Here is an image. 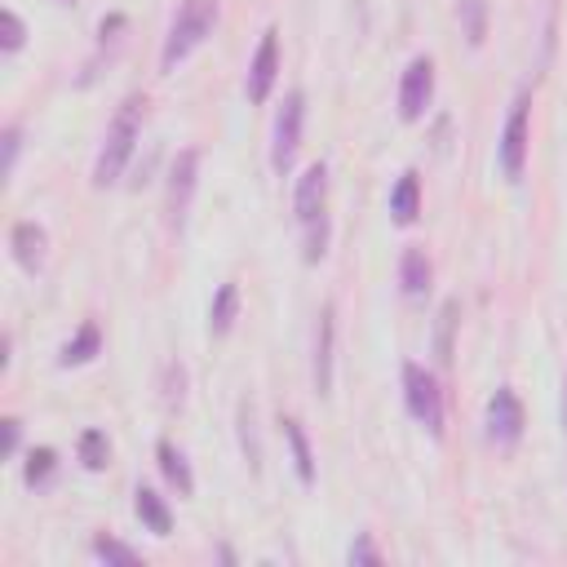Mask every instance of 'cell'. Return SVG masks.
Returning a JSON list of instances; mask_svg holds the SVG:
<instances>
[{
  "label": "cell",
  "mask_w": 567,
  "mask_h": 567,
  "mask_svg": "<svg viewBox=\"0 0 567 567\" xmlns=\"http://www.w3.org/2000/svg\"><path fill=\"white\" fill-rule=\"evenodd\" d=\"M97 354H102V328H97L93 319H84V323L75 328V337L62 341L58 363H62V368H80V363H93Z\"/></svg>",
  "instance_id": "obj_17"
},
{
  "label": "cell",
  "mask_w": 567,
  "mask_h": 567,
  "mask_svg": "<svg viewBox=\"0 0 567 567\" xmlns=\"http://www.w3.org/2000/svg\"><path fill=\"white\" fill-rule=\"evenodd\" d=\"M456 18H461L470 49H478L487 40V0H456Z\"/></svg>",
  "instance_id": "obj_22"
},
{
  "label": "cell",
  "mask_w": 567,
  "mask_h": 567,
  "mask_svg": "<svg viewBox=\"0 0 567 567\" xmlns=\"http://www.w3.org/2000/svg\"><path fill=\"white\" fill-rule=\"evenodd\" d=\"M93 558H102V563H120V567H133L142 554L133 549V545H124V540H115V536H93Z\"/></svg>",
  "instance_id": "obj_24"
},
{
  "label": "cell",
  "mask_w": 567,
  "mask_h": 567,
  "mask_svg": "<svg viewBox=\"0 0 567 567\" xmlns=\"http://www.w3.org/2000/svg\"><path fill=\"white\" fill-rule=\"evenodd\" d=\"M75 456H80V465L84 470H106L111 465V439L102 434V430H84L80 439H75Z\"/></svg>",
  "instance_id": "obj_21"
},
{
  "label": "cell",
  "mask_w": 567,
  "mask_h": 567,
  "mask_svg": "<svg viewBox=\"0 0 567 567\" xmlns=\"http://www.w3.org/2000/svg\"><path fill=\"white\" fill-rule=\"evenodd\" d=\"M456 323H461V301H456V297H447V301L439 306V319H434V359H439V363H452Z\"/></svg>",
  "instance_id": "obj_20"
},
{
  "label": "cell",
  "mask_w": 567,
  "mask_h": 567,
  "mask_svg": "<svg viewBox=\"0 0 567 567\" xmlns=\"http://www.w3.org/2000/svg\"><path fill=\"white\" fill-rule=\"evenodd\" d=\"M403 403H408V416L425 425L430 439H443V390H439V377L416 359L403 363Z\"/></svg>",
  "instance_id": "obj_4"
},
{
  "label": "cell",
  "mask_w": 567,
  "mask_h": 567,
  "mask_svg": "<svg viewBox=\"0 0 567 567\" xmlns=\"http://www.w3.org/2000/svg\"><path fill=\"white\" fill-rule=\"evenodd\" d=\"M53 474H58V452L53 447H31L27 461H22V483L27 487H44Z\"/></svg>",
  "instance_id": "obj_23"
},
{
  "label": "cell",
  "mask_w": 567,
  "mask_h": 567,
  "mask_svg": "<svg viewBox=\"0 0 567 567\" xmlns=\"http://www.w3.org/2000/svg\"><path fill=\"white\" fill-rule=\"evenodd\" d=\"M235 315H239V284L226 279V284H217V292L208 301V332L213 337H226L235 328Z\"/></svg>",
  "instance_id": "obj_19"
},
{
  "label": "cell",
  "mask_w": 567,
  "mask_h": 567,
  "mask_svg": "<svg viewBox=\"0 0 567 567\" xmlns=\"http://www.w3.org/2000/svg\"><path fill=\"white\" fill-rule=\"evenodd\" d=\"M133 514H137V523H142L151 536H168V532H173V509H168V501H164L155 487H137V492H133Z\"/></svg>",
  "instance_id": "obj_16"
},
{
  "label": "cell",
  "mask_w": 567,
  "mask_h": 567,
  "mask_svg": "<svg viewBox=\"0 0 567 567\" xmlns=\"http://www.w3.org/2000/svg\"><path fill=\"white\" fill-rule=\"evenodd\" d=\"M337 306L323 301L319 315H315V390L319 399L332 394V363H337Z\"/></svg>",
  "instance_id": "obj_11"
},
{
  "label": "cell",
  "mask_w": 567,
  "mask_h": 567,
  "mask_svg": "<svg viewBox=\"0 0 567 567\" xmlns=\"http://www.w3.org/2000/svg\"><path fill=\"white\" fill-rule=\"evenodd\" d=\"M558 421H563V434H567V372H563V399H558Z\"/></svg>",
  "instance_id": "obj_31"
},
{
  "label": "cell",
  "mask_w": 567,
  "mask_h": 567,
  "mask_svg": "<svg viewBox=\"0 0 567 567\" xmlns=\"http://www.w3.org/2000/svg\"><path fill=\"white\" fill-rule=\"evenodd\" d=\"M430 279H434V266H430L425 248L421 244H408L403 257H399V292L408 301H421L430 292Z\"/></svg>",
  "instance_id": "obj_13"
},
{
  "label": "cell",
  "mask_w": 567,
  "mask_h": 567,
  "mask_svg": "<svg viewBox=\"0 0 567 567\" xmlns=\"http://www.w3.org/2000/svg\"><path fill=\"white\" fill-rule=\"evenodd\" d=\"M66 4H71V0H66Z\"/></svg>",
  "instance_id": "obj_32"
},
{
  "label": "cell",
  "mask_w": 567,
  "mask_h": 567,
  "mask_svg": "<svg viewBox=\"0 0 567 567\" xmlns=\"http://www.w3.org/2000/svg\"><path fill=\"white\" fill-rule=\"evenodd\" d=\"M195 186H199V151L186 146L173 155L168 164V221L182 230L186 226V213H190V199H195Z\"/></svg>",
  "instance_id": "obj_10"
},
{
  "label": "cell",
  "mask_w": 567,
  "mask_h": 567,
  "mask_svg": "<svg viewBox=\"0 0 567 567\" xmlns=\"http://www.w3.org/2000/svg\"><path fill=\"white\" fill-rule=\"evenodd\" d=\"M527 146H532V97L518 93L509 102V115L501 124V142H496V164L505 182H518L527 168Z\"/></svg>",
  "instance_id": "obj_5"
},
{
  "label": "cell",
  "mask_w": 567,
  "mask_h": 567,
  "mask_svg": "<svg viewBox=\"0 0 567 567\" xmlns=\"http://www.w3.org/2000/svg\"><path fill=\"white\" fill-rule=\"evenodd\" d=\"M416 213H421V182H416V173L408 168V173H399V182L390 186V217H394V226H412Z\"/></svg>",
  "instance_id": "obj_18"
},
{
  "label": "cell",
  "mask_w": 567,
  "mask_h": 567,
  "mask_svg": "<svg viewBox=\"0 0 567 567\" xmlns=\"http://www.w3.org/2000/svg\"><path fill=\"white\" fill-rule=\"evenodd\" d=\"M18 146H22V133H18V124H9V128H4V168H0L4 177H9L13 164H18Z\"/></svg>",
  "instance_id": "obj_29"
},
{
  "label": "cell",
  "mask_w": 567,
  "mask_h": 567,
  "mask_svg": "<svg viewBox=\"0 0 567 567\" xmlns=\"http://www.w3.org/2000/svg\"><path fill=\"white\" fill-rule=\"evenodd\" d=\"M346 558H350L354 567H372V563H381V549L372 545V536H368V532H359V536L350 540V549H346Z\"/></svg>",
  "instance_id": "obj_27"
},
{
  "label": "cell",
  "mask_w": 567,
  "mask_h": 567,
  "mask_svg": "<svg viewBox=\"0 0 567 567\" xmlns=\"http://www.w3.org/2000/svg\"><path fill=\"white\" fill-rule=\"evenodd\" d=\"M301 124H306V93L301 89H288L284 93V106L275 115V137H270V168L275 173H288L297 151H301Z\"/></svg>",
  "instance_id": "obj_6"
},
{
  "label": "cell",
  "mask_w": 567,
  "mask_h": 567,
  "mask_svg": "<svg viewBox=\"0 0 567 567\" xmlns=\"http://www.w3.org/2000/svg\"><path fill=\"white\" fill-rule=\"evenodd\" d=\"M275 80H279V31L266 27L252 58H248V75H244V93L252 106H261L270 93H275Z\"/></svg>",
  "instance_id": "obj_9"
},
{
  "label": "cell",
  "mask_w": 567,
  "mask_h": 567,
  "mask_svg": "<svg viewBox=\"0 0 567 567\" xmlns=\"http://www.w3.org/2000/svg\"><path fill=\"white\" fill-rule=\"evenodd\" d=\"M279 425H284V443H288V456H292V474H297L301 487H310V483H315V452H310V439H306V430H301L297 416H279Z\"/></svg>",
  "instance_id": "obj_15"
},
{
  "label": "cell",
  "mask_w": 567,
  "mask_h": 567,
  "mask_svg": "<svg viewBox=\"0 0 567 567\" xmlns=\"http://www.w3.org/2000/svg\"><path fill=\"white\" fill-rule=\"evenodd\" d=\"M239 447H244L248 465L257 470L261 465V447H257V430H252V408L248 403H239Z\"/></svg>",
  "instance_id": "obj_26"
},
{
  "label": "cell",
  "mask_w": 567,
  "mask_h": 567,
  "mask_svg": "<svg viewBox=\"0 0 567 567\" xmlns=\"http://www.w3.org/2000/svg\"><path fill=\"white\" fill-rule=\"evenodd\" d=\"M217 27V0H182L177 13H173V27L164 35V49H159V66L164 71H177V62H186Z\"/></svg>",
  "instance_id": "obj_3"
},
{
  "label": "cell",
  "mask_w": 567,
  "mask_h": 567,
  "mask_svg": "<svg viewBox=\"0 0 567 567\" xmlns=\"http://www.w3.org/2000/svg\"><path fill=\"white\" fill-rule=\"evenodd\" d=\"M142 115H146V97L142 93H128L120 102V111L111 115L106 124V137H102V151H97V164H93V186H115L133 159V146L142 137Z\"/></svg>",
  "instance_id": "obj_1"
},
{
  "label": "cell",
  "mask_w": 567,
  "mask_h": 567,
  "mask_svg": "<svg viewBox=\"0 0 567 567\" xmlns=\"http://www.w3.org/2000/svg\"><path fill=\"white\" fill-rule=\"evenodd\" d=\"M292 213H297V226H301V257L310 266L323 261V252H328V164L323 159L310 164L297 177Z\"/></svg>",
  "instance_id": "obj_2"
},
{
  "label": "cell",
  "mask_w": 567,
  "mask_h": 567,
  "mask_svg": "<svg viewBox=\"0 0 567 567\" xmlns=\"http://www.w3.org/2000/svg\"><path fill=\"white\" fill-rule=\"evenodd\" d=\"M22 44H27V27H22V18L13 9H4L0 13V49L4 53H18Z\"/></svg>",
  "instance_id": "obj_25"
},
{
  "label": "cell",
  "mask_w": 567,
  "mask_h": 567,
  "mask_svg": "<svg viewBox=\"0 0 567 567\" xmlns=\"http://www.w3.org/2000/svg\"><path fill=\"white\" fill-rule=\"evenodd\" d=\"M483 425H487V443H496V447H514L523 439L527 416H523V399L514 394V385H496V394L487 399Z\"/></svg>",
  "instance_id": "obj_8"
},
{
  "label": "cell",
  "mask_w": 567,
  "mask_h": 567,
  "mask_svg": "<svg viewBox=\"0 0 567 567\" xmlns=\"http://www.w3.org/2000/svg\"><path fill=\"white\" fill-rule=\"evenodd\" d=\"M18 443H22V421L18 416H4L0 421V456L13 461L18 456Z\"/></svg>",
  "instance_id": "obj_28"
},
{
  "label": "cell",
  "mask_w": 567,
  "mask_h": 567,
  "mask_svg": "<svg viewBox=\"0 0 567 567\" xmlns=\"http://www.w3.org/2000/svg\"><path fill=\"white\" fill-rule=\"evenodd\" d=\"M434 102V62L425 53H416L408 66H403V80H399V120L403 124H416Z\"/></svg>",
  "instance_id": "obj_7"
},
{
  "label": "cell",
  "mask_w": 567,
  "mask_h": 567,
  "mask_svg": "<svg viewBox=\"0 0 567 567\" xmlns=\"http://www.w3.org/2000/svg\"><path fill=\"white\" fill-rule=\"evenodd\" d=\"M44 248H49V235H44L40 221H18V226L9 230V252H13V261H18L27 275H35V270L44 266Z\"/></svg>",
  "instance_id": "obj_12"
},
{
  "label": "cell",
  "mask_w": 567,
  "mask_h": 567,
  "mask_svg": "<svg viewBox=\"0 0 567 567\" xmlns=\"http://www.w3.org/2000/svg\"><path fill=\"white\" fill-rule=\"evenodd\" d=\"M182 385H186V372H182L177 363H168V390H164V403H168V408L182 403Z\"/></svg>",
  "instance_id": "obj_30"
},
{
  "label": "cell",
  "mask_w": 567,
  "mask_h": 567,
  "mask_svg": "<svg viewBox=\"0 0 567 567\" xmlns=\"http://www.w3.org/2000/svg\"><path fill=\"white\" fill-rule=\"evenodd\" d=\"M155 461H159V474L168 478V487H173L177 496H195V474H190V461H186V452H182L177 443L159 439V443H155Z\"/></svg>",
  "instance_id": "obj_14"
}]
</instances>
